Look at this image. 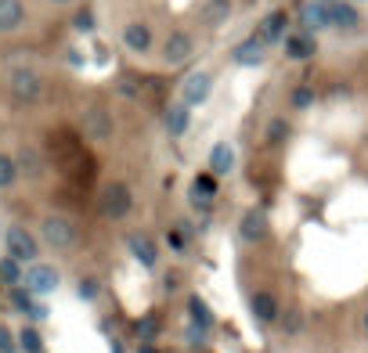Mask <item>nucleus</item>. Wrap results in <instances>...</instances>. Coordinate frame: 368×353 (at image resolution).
<instances>
[{
  "label": "nucleus",
  "mask_w": 368,
  "mask_h": 353,
  "mask_svg": "<svg viewBox=\"0 0 368 353\" xmlns=\"http://www.w3.org/2000/svg\"><path fill=\"white\" fill-rule=\"evenodd\" d=\"M209 94H213V76H209V73L195 69V73L184 76V83H180V101L188 105V109H192V105H202Z\"/></svg>",
  "instance_id": "4"
},
{
  "label": "nucleus",
  "mask_w": 368,
  "mask_h": 353,
  "mask_svg": "<svg viewBox=\"0 0 368 353\" xmlns=\"http://www.w3.org/2000/svg\"><path fill=\"white\" fill-rule=\"evenodd\" d=\"M112 353H123V346H119V342H112Z\"/></svg>",
  "instance_id": "37"
},
{
  "label": "nucleus",
  "mask_w": 368,
  "mask_h": 353,
  "mask_svg": "<svg viewBox=\"0 0 368 353\" xmlns=\"http://www.w3.org/2000/svg\"><path fill=\"white\" fill-rule=\"evenodd\" d=\"M54 4H73V0H54Z\"/></svg>",
  "instance_id": "38"
},
{
  "label": "nucleus",
  "mask_w": 368,
  "mask_h": 353,
  "mask_svg": "<svg viewBox=\"0 0 368 353\" xmlns=\"http://www.w3.org/2000/svg\"><path fill=\"white\" fill-rule=\"evenodd\" d=\"M58 285H61V274L51 264H33L25 271V292H33V296H47Z\"/></svg>",
  "instance_id": "5"
},
{
  "label": "nucleus",
  "mask_w": 368,
  "mask_h": 353,
  "mask_svg": "<svg viewBox=\"0 0 368 353\" xmlns=\"http://www.w3.org/2000/svg\"><path fill=\"white\" fill-rule=\"evenodd\" d=\"M286 25H289V15H286V11H271L267 18H260V29H257V37H260L264 44L286 40Z\"/></svg>",
  "instance_id": "11"
},
{
  "label": "nucleus",
  "mask_w": 368,
  "mask_h": 353,
  "mask_svg": "<svg viewBox=\"0 0 368 353\" xmlns=\"http://www.w3.org/2000/svg\"><path fill=\"white\" fill-rule=\"evenodd\" d=\"M188 123H192V109L184 101H173L166 109V134L170 137H184V134H188Z\"/></svg>",
  "instance_id": "14"
},
{
  "label": "nucleus",
  "mask_w": 368,
  "mask_h": 353,
  "mask_svg": "<svg viewBox=\"0 0 368 353\" xmlns=\"http://www.w3.org/2000/svg\"><path fill=\"white\" fill-rule=\"evenodd\" d=\"M213 195H217V184H213V177H209V173L195 177V184H192V199H199V202H213Z\"/></svg>",
  "instance_id": "23"
},
{
  "label": "nucleus",
  "mask_w": 368,
  "mask_h": 353,
  "mask_svg": "<svg viewBox=\"0 0 368 353\" xmlns=\"http://www.w3.org/2000/svg\"><path fill=\"white\" fill-rule=\"evenodd\" d=\"M137 335H141V339L148 342L152 335H156V321H152V317H145V321H141V325H137Z\"/></svg>",
  "instance_id": "32"
},
{
  "label": "nucleus",
  "mask_w": 368,
  "mask_h": 353,
  "mask_svg": "<svg viewBox=\"0 0 368 353\" xmlns=\"http://www.w3.org/2000/svg\"><path fill=\"white\" fill-rule=\"evenodd\" d=\"M282 44H286V58H293V61H307V58H314V51H318L314 37H307V33L286 37Z\"/></svg>",
  "instance_id": "17"
},
{
  "label": "nucleus",
  "mask_w": 368,
  "mask_h": 353,
  "mask_svg": "<svg viewBox=\"0 0 368 353\" xmlns=\"http://www.w3.org/2000/svg\"><path fill=\"white\" fill-rule=\"evenodd\" d=\"M83 134L87 137H94V141H105V137H112V116L105 112V109H87L83 112Z\"/></svg>",
  "instance_id": "9"
},
{
  "label": "nucleus",
  "mask_w": 368,
  "mask_h": 353,
  "mask_svg": "<svg viewBox=\"0 0 368 353\" xmlns=\"http://www.w3.org/2000/svg\"><path fill=\"white\" fill-rule=\"evenodd\" d=\"M0 353H18V342L11 339L8 328H0Z\"/></svg>",
  "instance_id": "31"
},
{
  "label": "nucleus",
  "mask_w": 368,
  "mask_h": 353,
  "mask_svg": "<svg viewBox=\"0 0 368 353\" xmlns=\"http://www.w3.org/2000/svg\"><path fill=\"white\" fill-rule=\"evenodd\" d=\"M127 245H130L134 260H137L141 267H156L159 252H156V245H152V238H145V235H130V238H127Z\"/></svg>",
  "instance_id": "19"
},
{
  "label": "nucleus",
  "mask_w": 368,
  "mask_h": 353,
  "mask_svg": "<svg viewBox=\"0 0 368 353\" xmlns=\"http://www.w3.org/2000/svg\"><path fill=\"white\" fill-rule=\"evenodd\" d=\"M318 4H325V8H329V11H332V8H336V4H340V0H318Z\"/></svg>",
  "instance_id": "35"
},
{
  "label": "nucleus",
  "mask_w": 368,
  "mask_h": 353,
  "mask_svg": "<svg viewBox=\"0 0 368 353\" xmlns=\"http://www.w3.org/2000/svg\"><path fill=\"white\" fill-rule=\"evenodd\" d=\"M188 317H192V325H195V328H202V332H209V328H213V314H209V306H206L199 296H192V299H188Z\"/></svg>",
  "instance_id": "22"
},
{
  "label": "nucleus",
  "mask_w": 368,
  "mask_h": 353,
  "mask_svg": "<svg viewBox=\"0 0 368 353\" xmlns=\"http://www.w3.org/2000/svg\"><path fill=\"white\" fill-rule=\"evenodd\" d=\"M25 22V4L22 0H0V33H15Z\"/></svg>",
  "instance_id": "16"
},
{
  "label": "nucleus",
  "mask_w": 368,
  "mask_h": 353,
  "mask_svg": "<svg viewBox=\"0 0 368 353\" xmlns=\"http://www.w3.org/2000/svg\"><path fill=\"white\" fill-rule=\"evenodd\" d=\"M73 25L80 29V33H90V29H94V15H90V11H80Z\"/></svg>",
  "instance_id": "30"
},
{
  "label": "nucleus",
  "mask_w": 368,
  "mask_h": 353,
  "mask_svg": "<svg viewBox=\"0 0 368 353\" xmlns=\"http://www.w3.org/2000/svg\"><path fill=\"white\" fill-rule=\"evenodd\" d=\"M8 87H11V94L18 101H37L40 98V90H44V83H40V76L33 73V69H15L11 76H8Z\"/></svg>",
  "instance_id": "6"
},
{
  "label": "nucleus",
  "mask_w": 368,
  "mask_h": 353,
  "mask_svg": "<svg viewBox=\"0 0 368 353\" xmlns=\"http://www.w3.org/2000/svg\"><path fill=\"white\" fill-rule=\"evenodd\" d=\"M80 296H83V299H94V296H98V285L90 281V278H87V281H80Z\"/></svg>",
  "instance_id": "33"
},
{
  "label": "nucleus",
  "mask_w": 368,
  "mask_h": 353,
  "mask_svg": "<svg viewBox=\"0 0 368 353\" xmlns=\"http://www.w3.org/2000/svg\"><path fill=\"white\" fill-rule=\"evenodd\" d=\"M18 346H22L25 353H44V339H40V332H37V328H22Z\"/></svg>",
  "instance_id": "26"
},
{
  "label": "nucleus",
  "mask_w": 368,
  "mask_h": 353,
  "mask_svg": "<svg viewBox=\"0 0 368 353\" xmlns=\"http://www.w3.org/2000/svg\"><path fill=\"white\" fill-rule=\"evenodd\" d=\"M15 177H18V163L11 155H0V187H11Z\"/></svg>",
  "instance_id": "27"
},
{
  "label": "nucleus",
  "mask_w": 368,
  "mask_h": 353,
  "mask_svg": "<svg viewBox=\"0 0 368 353\" xmlns=\"http://www.w3.org/2000/svg\"><path fill=\"white\" fill-rule=\"evenodd\" d=\"M123 44H127L134 54H145L152 47V29L141 25V22H130L127 29H123Z\"/></svg>",
  "instance_id": "18"
},
{
  "label": "nucleus",
  "mask_w": 368,
  "mask_h": 353,
  "mask_svg": "<svg viewBox=\"0 0 368 353\" xmlns=\"http://www.w3.org/2000/svg\"><path fill=\"white\" fill-rule=\"evenodd\" d=\"M250 310L257 321H264V325H271V321H278V299H274L271 292H257L250 299Z\"/></svg>",
  "instance_id": "20"
},
{
  "label": "nucleus",
  "mask_w": 368,
  "mask_h": 353,
  "mask_svg": "<svg viewBox=\"0 0 368 353\" xmlns=\"http://www.w3.org/2000/svg\"><path fill=\"white\" fill-rule=\"evenodd\" d=\"M130 206H134V195H130V187L119 184V180L102 191V202H98L102 216H109V220H123V216L130 213Z\"/></svg>",
  "instance_id": "1"
},
{
  "label": "nucleus",
  "mask_w": 368,
  "mask_h": 353,
  "mask_svg": "<svg viewBox=\"0 0 368 353\" xmlns=\"http://www.w3.org/2000/svg\"><path fill=\"white\" fill-rule=\"evenodd\" d=\"M4 245H8V256H11V260H18V264H33V260H37V252H40L33 231L18 228V223L4 231Z\"/></svg>",
  "instance_id": "2"
},
{
  "label": "nucleus",
  "mask_w": 368,
  "mask_h": 353,
  "mask_svg": "<svg viewBox=\"0 0 368 353\" xmlns=\"http://www.w3.org/2000/svg\"><path fill=\"white\" fill-rule=\"evenodd\" d=\"M137 353H156V349H152V346H148V342H145V346H141V349H137Z\"/></svg>",
  "instance_id": "36"
},
{
  "label": "nucleus",
  "mask_w": 368,
  "mask_h": 353,
  "mask_svg": "<svg viewBox=\"0 0 368 353\" xmlns=\"http://www.w3.org/2000/svg\"><path fill=\"white\" fill-rule=\"evenodd\" d=\"M231 11H235V4H231V0H206V4H202V11H199V18H202V25L217 29V25H224V22L231 18Z\"/></svg>",
  "instance_id": "13"
},
{
  "label": "nucleus",
  "mask_w": 368,
  "mask_h": 353,
  "mask_svg": "<svg viewBox=\"0 0 368 353\" xmlns=\"http://www.w3.org/2000/svg\"><path fill=\"white\" fill-rule=\"evenodd\" d=\"M231 61L235 66H260L264 61V40L253 33V37H245L235 51H231Z\"/></svg>",
  "instance_id": "10"
},
{
  "label": "nucleus",
  "mask_w": 368,
  "mask_h": 353,
  "mask_svg": "<svg viewBox=\"0 0 368 353\" xmlns=\"http://www.w3.org/2000/svg\"><path fill=\"white\" fill-rule=\"evenodd\" d=\"M364 328H368V314H364Z\"/></svg>",
  "instance_id": "39"
},
{
  "label": "nucleus",
  "mask_w": 368,
  "mask_h": 353,
  "mask_svg": "<svg viewBox=\"0 0 368 353\" xmlns=\"http://www.w3.org/2000/svg\"><path fill=\"white\" fill-rule=\"evenodd\" d=\"M195 51V40L192 33H184V29H177V33L166 37V47H163V58H166V66H180V61H188Z\"/></svg>",
  "instance_id": "8"
},
{
  "label": "nucleus",
  "mask_w": 368,
  "mask_h": 353,
  "mask_svg": "<svg viewBox=\"0 0 368 353\" xmlns=\"http://www.w3.org/2000/svg\"><path fill=\"white\" fill-rule=\"evenodd\" d=\"M300 25L307 29V37H314L321 33V29L332 25V11L325 4H318V0H303V8H300Z\"/></svg>",
  "instance_id": "7"
},
{
  "label": "nucleus",
  "mask_w": 368,
  "mask_h": 353,
  "mask_svg": "<svg viewBox=\"0 0 368 353\" xmlns=\"http://www.w3.org/2000/svg\"><path fill=\"white\" fill-rule=\"evenodd\" d=\"M238 231H242L245 242H264V238H267V216H264L260 209H250V213L242 216Z\"/></svg>",
  "instance_id": "15"
},
{
  "label": "nucleus",
  "mask_w": 368,
  "mask_h": 353,
  "mask_svg": "<svg viewBox=\"0 0 368 353\" xmlns=\"http://www.w3.org/2000/svg\"><path fill=\"white\" fill-rule=\"evenodd\" d=\"M286 134H289V123L286 119H271L267 123V144H282Z\"/></svg>",
  "instance_id": "28"
},
{
  "label": "nucleus",
  "mask_w": 368,
  "mask_h": 353,
  "mask_svg": "<svg viewBox=\"0 0 368 353\" xmlns=\"http://www.w3.org/2000/svg\"><path fill=\"white\" fill-rule=\"evenodd\" d=\"M231 170H235V148L228 141H217L213 151H209V173L213 177H228Z\"/></svg>",
  "instance_id": "12"
},
{
  "label": "nucleus",
  "mask_w": 368,
  "mask_h": 353,
  "mask_svg": "<svg viewBox=\"0 0 368 353\" xmlns=\"http://www.w3.org/2000/svg\"><path fill=\"white\" fill-rule=\"evenodd\" d=\"M357 8L354 4H347V0H340V4L332 8V25L336 29H357Z\"/></svg>",
  "instance_id": "21"
},
{
  "label": "nucleus",
  "mask_w": 368,
  "mask_h": 353,
  "mask_svg": "<svg viewBox=\"0 0 368 353\" xmlns=\"http://www.w3.org/2000/svg\"><path fill=\"white\" fill-rule=\"evenodd\" d=\"M18 170H25L29 177H40V170H44V163H40V155H37L33 148H25V151L18 155Z\"/></svg>",
  "instance_id": "25"
},
{
  "label": "nucleus",
  "mask_w": 368,
  "mask_h": 353,
  "mask_svg": "<svg viewBox=\"0 0 368 353\" xmlns=\"http://www.w3.org/2000/svg\"><path fill=\"white\" fill-rule=\"evenodd\" d=\"M166 242H170V249H173V252H180V249H184V242H180V235H177V231H173V235H166Z\"/></svg>",
  "instance_id": "34"
},
{
  "label": "nucleus",
  "mask_w": 368,
  "mask_h": 353,
  "mask_svg": "<svg viewBox=\"0 0 368 353\" xmlns=\"http://www.w3.org/2000/svg\"><path fill=\"white\" fill-rule=\"evenodd\" d=\"M314 105V90L311 87H296L293 90V109H311Z\"/></svg>",
  "instance_id": "29"
},
{
  "label": "nucleus",
  "mask_w": 368,
  "mask_h": 353,
  "mask_svg": "<svg viewBox=\"0 0 368 353\" xmlns=\"http://www.w3.org/2000/svg\"><path fill=\"white\" fill-rule=\"evenodd\" d=\"M0 281L4 285H18V281H25V274H22V267H18V260H11V256H4V260H0Z\"/></svg>",
  "instance_id": "24"
},
{
  "label": "nucleus",
  "mask_w": 368,
  "mask_h": 353,
  "mask_svg": "<svg viewBox=\"0 0 368 353\" xmlns=\"http://www.w3.org/2000/svg\"><path fill=\"white\" fill-rule=\"evenodd\" d=\"M40 235H44V242L51 249H73L76 245V223L69 216H47Z\"/></svg>",
  "instance_id": "3"
}]
</instances>
